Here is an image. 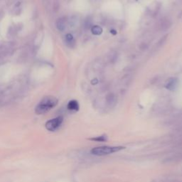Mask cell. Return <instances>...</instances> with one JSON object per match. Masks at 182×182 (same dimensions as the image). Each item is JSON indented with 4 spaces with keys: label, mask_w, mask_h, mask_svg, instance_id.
<instances>
[{
    "label": "cell",
    "mask_w": 182,
    "mask_h": 182,
    "mask_svg": "<svg viewBox=\"0 0 182 182\" xmlns=\"http://www.w3.org/2000/svg\"><path fill=\"white\" fill-rule=\"evenodd\" d=\"M58 104V100L53 96H47L43 98L35 109L36 113L42 115L49 111Z\"/></svg>",
    "instance_id": "6da1fadb"
},
{
    "label": "cell",
    "mask_w": 182,
    "mask_h": 182,
    "mask_svg": "<svg viewBox=\"0 0 182 182\" xmlns=\"http://www.w3.org/2000/svg\"><path fill=\"white\" fill-rule=\"evenodd\" d=\"M125 147L117 146V147H110V146H103V147H95L91 149V154L96 156H104L110 155V154L117 152Z\"/></svg>",
    "instance_id": "7a4b0ae2"
},
{
    "label": "cell",
    "mask_w": 182,
    "mask_h": 182,
    "mask_svg": "<svg viewBox=\"0 0 182 182\" xmlns=\"http://www.w3.org/2000/svg\"><path fill=\"white\" fill-rule=\"evenodd\" d=\"M15 48L14 42H5L0 45V59L2 60L6 56L13 53Z\"/></svg>",
    "instance_id": "3957f363"
},
{
    "label": "cell",
    "mask_w": 182,
    "mask_h": 182,
    "mask_svg": "<svg viewBox=\"0 0 182 182\" xmlns=\"http://www.w3.org/2000/svg\"><path fill=\"white\" fill-rule=\"evenodd\" d=\"M63 119L62 117H58L54 119L50 120L46 123V128L51 132H54L61 127Z\"/></svg>",
    "instance_id": "277c9868"
},
{
    "label": "cell",
    "mask_w": 182,
    "mask_h": 182,
    "mask_svg": "<svg viewBox=\"0 0 182 182\" xmlns=\"http://www.w3.org/2000/svg\"><path fill=\"white\" fill-rule=\"evenodd\" d=\"M178 84H179V80H178L177 78H170L166 80V84H165V87H166V89L173 91L177 88Z\"/></svg>",
    "instance_id": "5b68a950"
},
{
    "label": "cell",
    "mask_w": 182,
    "mask_h": 182,
    "mask_svg": "<svg viewBox=\"0 0 182 182\" xmlns=\"http://www.w3.org/2000/svg\"><path fill=\"white\" fill-rule=\"evenodd\" d=\"M56 27L60 31H63L66 29L67 27V20L65 17H61L56 21Z\"/></svg>",
    "instance_id": "8992f818"
},
{
    "label": "cell",
    "mask_w": 182,
    "mask_h": 182,
    "mask_svg": "<svg viewBox=\"0 0 182 182\" xmlns=\"http://www.w3.org/2000/svg\"><path fill=\"white\" fill-rule=\"evenodd\" d=\"M68 109L71 111H78L79 110V104L76 100H71L68 104Z\"/></svg>",
    "instance_id": "52a82bcc"
},
{
    "label": "cell",
    "mask_w": 182,
    "mask_h": 182,
    "mask_svg": "<svg viewBox=\"0 0 182 182\" xmlns=\"http://www.w3.org/2000/svg\"><path fill=\"white\" fill-rule=\"evenodd\" d=\"M89 140H92V141H96V142H104L108 141V136L106 134L101 135V136L95 137L90 138Z\"/></svg>",
    "instance_id": "ba28073f"
},
{
    "label": "cell",
    "mask_w": 182,
    "mask_h": 182,
    "mask_svg": "<svg viewBox=\"0 0 182 182\" xmlns=\"http://www.w3.org/2000/svg\"><path fill=\"white\" fill-rule=\"evenodd\" d=\"M91 31L94 35L98 36L103 33V29L100 27H99V26H93L91 28Z\"/></svg>",
    "instance_id": "9c48e42d"
},
{
    "label": "cell",
    "mask_w": 182,
    "mask_h": 182,
    "mask_svg": "<svg viewBox=\"0 0 182 182\" xmlns=\"http://www.w3.org/2000/svg\"><path fill=\"white\" fill-rule=\"evenodd\" d=\"M65 42L70 46H71V44H74V39L72 34H71V33L66 34V36H65Z\"/></svg>",
    "instance_id": "30bf717a"
},
{
    "label": "cell",
    "mask_w": 182,
    "mask_h": 182,
    "mask_svg": "<svg viewBox=\"0 0 182 182\" xmlns=\"http://www.w3.org/2000/svg\"><path fill=\"white\" fill-rule=\"evenodd\" d=\"M18 32V29L17 28L15 27H11L10 29L9 30V32H8V36H16V33H17Z\"/></svg>",
    "instance_id": "8fae6325"
},
{
    "label": "cell",
    "mask_w": 182,
    "mask_h": 182,
    "mask_svg": "<svg viewBox=\"0 0 182 182\" xmlns=\"http://www.w3.org/2000/svg\"><path fill=\"white\" fill-rule=\"evenodd\" d=\"M50 1L51 0H43V2H44L45 6L46 7H48V5L50 4Z\"/></svg>",
    "instance_id": "7c38bea8"
},
{
    "label": "cell",
    "mask_w": 182,
    "mask_h": 182,
    "mask_svg": "<svg viewBox=\"0 0 182 182\" xmlns=\"http://www.w3.org/2000/svg\"><path fill=\"white\" fill-rule=\"evenodd\" d=\"M97 82H98V80H97L96 78H95V80H93V81H92V84H97Z\"/></svg>",
    "instance_id": "4fadbf2b"
},
{
    "label": "cell",
    "mask_w": 182,
    "mask_h": 182,
    "mask_svg": "<svg viewBox=\"0 0 182 182\" xmlns=\"http://www.w3.org/2000/svg\"><path fill=\"white\" fill-rule=\"evenodd\" d=\"M2 61V60H1V59H0V61Z\"/></svg>",
    "instance_id": "5bb4252c"
}]
</instances>
